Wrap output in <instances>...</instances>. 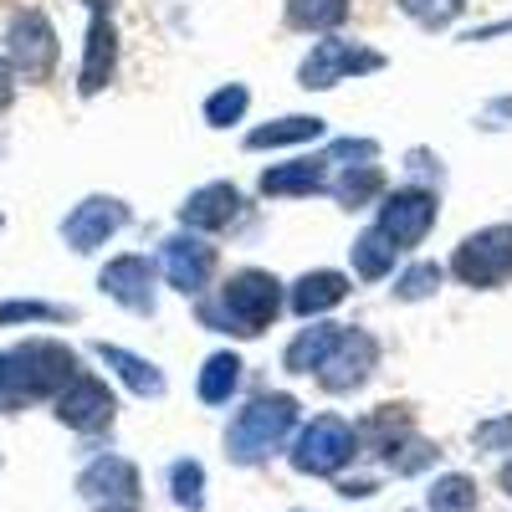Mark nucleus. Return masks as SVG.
<instances>
[{"label":"nucleus","instance_id":"obj_19","mask_svg":"<svg viewBox=\"0 0 512 512\" xmlns=\"http://www.w3.org/2000/svg\"><path fill=\"white\" fill-rule=\"evenodd\" d=\"M93 354H98L103 369H113V379L123 384L128 395H139V400H164L169 395V379H164V369L154 359L123 349V344H93Z\"/></svg>","mask_w":512,"mask_h":512},{"label":"nucleus","instance_id":"obj_32","mask_svg":"<svg viewBox=\"0 0 512 512\" xmlns=\"http://www.w3.org/2000/svg\"><path fill=\"white\" fill-rule=\"evenodd\" d=\"M246 108H251V88H246V82H221V88L205 98L200 118H205V128H231V123L246 118Z\"/></svg>","mask_w":512,"mask_h":512},{"label":"nucleus","instance_id":"obj_6","mask_svg":"<svg viewBox=\"0 0 512 512\" xmlns=\"http://www.w3.org/2000/svg\"><path fill=\"white\" fill-rule=\"evenodd\" d=\"M446 272L472 287V292H497L512 282V221H492L472 236H461V246L451 251Z\"/></svg>","mask_w":512,"mask_h":512},{"label":"nucleus","instance_id":"obj_4","mask_svg":"<svg viewBox=\"0 0 512 512\" xmlns=\"http://www.w3.org/2000/svg\"><path fill=\"white\" fill-rule=\"evenodd\" d=\"M359 456H364L359 425L344 415H313L287 441V466L297 477H344Z\"/></svg>","mask_w":512,"mask_h":512},{"label":"nucleus","instance_id":"obj_44","mask_svg":"<svg viewBox=\"0 0 512 512\" xmlns=\"http://www.w3.org/2000/svg\"><path fill=\"white\" fill-rule=\"evenodd\" d=\"M0 231H6V216H0Z\"/></svg>","mask_w":512,"mask_h":512},{"label":"nucleus","instance_id":"obj_11","mask_svg":"<svg viewBox=\"0 0 512 512\" xmlns=\"http://www.w3.org/2000/svg\"><path fill=\"white\" fill-rule=\"evenodd\" d=\"M98 292L108 297V303H118L123 313L154 318L159 313V267H154V256H144V251L108 256L103 272H98Z\"/></svg>","mask_w":512,"mask_h":512},{"label":"nucleus","instance_id":"obj_15","mask_svg":"<svg viewBox=\"0 0 512 512\" xmlns=\"http://www.w3.org/2000/svg\"><path fill=\"white\" fill-rule=\"evenodd\" d=\"M139 492H144L139 466L128 461V456H118V451L93 456V461L77 472V497H82V502H93V507H108V502H139Z\"/></svg>","mask_w":512,"mask_h":512},{"label":"nucleus","instance_id":"obj_10","mask_svg":"<svg viewBox=\"0 0 512 512\" xmlns=\"http://www.w3.org/2000/svg\"><path fill=\"white\" fill-rule=\"evenodd\" d=\"M6 57H11L16 77L47 82V77L57 72V62H62V41H57L52 16L36 11V6H31V11H16V16L6 21Z\"/></svg>","mask_w":512,"mask_h":512},{"label":"nucleus","instance_id":"obj_18","mask_svg":"<svg viewBox=\"0 0 512 512\" xmlns=\"http://www.w3.org/2000/svg\"><path fill=\"white\" fill-rule=\"evenodd\" d=\"M349 292H354V277L349 272H333V267H313L303 272L297 282H287V308L313 323V318H328L338 303H349Z\"/></svg>","mask_w":512,"mask_h":512},{"label":"nucleus","instance_id":"obj_16","mask_svg":"<svg viewBox=\"0 0 512 512\" xmlns=\"http://www.w3.org/2000/svg\"><path fill=\"white\" fill-rule=\"evenodd\" d=\"M328 180H333V164L323 154H292L282 164H267L256 190H262V200H308V195H328Z\"/></svg>","mask_w":512,"mask_h":512},{"label":"nucleus","instance_id":"obj_27","mask_svg":"<svg viewBox=\"0 0 512 512\" xmlns=\"http://www.w3.org/2000/svg\"><path fill=\"white\" fill-rule=\"evenodd\" d=\"M425 507L431 512H477L482 507V487L466 472H441L431 487H425Z\"/></svg>","mask_w":512,"mask_h":512},{"label":"nucleus","instance_id":"obj_12","mask_svg":"<svg viewBox=\"0 0 512 512\" xmlns=\"http://www.w3.org/2000/svg\"><path fill=\"white\" fill-rule=\"evenodd\" d=\"M128 221H134L128 200H118V195H82L67 216H62V241H67V251H77V256H93V251H103L118 231H128Z\"/></svg>","mask_w":512,"mask_h":512},{"label":"nucleus","instance_id":"obj_26","mask_svg":"<svg viewBox=\"0 0 512 512\" xmlns=\"http://www.w3.org/2000/svg\"><path fill=\"white\" fill-rule=\"evenodd\" d=\"M164 487H169V502L180 512H205V461L175 456L164 466Z\"/></svg>","mask_w":512,"mask_h":512},{"label":"nucleus","instance_id":"obj_14","mask_svg":"<svg viewBox=\"0 0 512 512\" xmlns=\"http://www.w3.org/2000/svg\"><path fill=\"white\" fill-rule=\"evenodd\" d=\"M118 77V21L108 6L93 11L88 36H82V62H77V93L82 98H98L103 88H113Z\"/></svg>","mask_w":512,"mask_h":512},{"label":"nucleus","instance_id":"obj_8","mask_svg":"<svg viewBox=\"0 0 512 512\" xmlns=\"http://www.w3.org/2000/svg\"><path fill=\"white\" fill-rule=\"evenodd\" d=\"M154 267H159V282L164 287H175L180 297H200V292H210V282H216L221 251H216V241H210V236L180 226V231H169L159 241Z\"/></svg>","mask_w":512,"mask_h":512},{"label":"nucleus","instance_id":"obj_28","mask_svg":"<svg viewBox=\"0 0 512 512\" xmlns=\"http://www.w3.org/2000/svg\"><path fill=\"white\" fill-rule=\"evenodd\" d=\"M415 431V420H410V410L405 405H379L364 425H359V441H364V451H390L400 436H410Z\"/></svg>","mask_w":512,"mask_h":512},{"label":"nucleus","instance_id":"obj_42","mask_svg":"<svg viewBox=\"0 0 512 512\" xmlns=\"http://www.w3.org/2000/svg\"><path fill=\"white\" fill-rule=\"evenodd\" d=\"M88 6H93V11H98V6H108V0H88Z\"/></svg>","mask_w":512,"mask_h":512},{"label":"nucleus","instance_id":"obj_30","mask_svg":"<svg viewBox=\"0 0 512 512\" xmlns=\"http://www.w3.org/2000/svg\"><path fill=\"white\" fill-rule=\"evenodd\" d=\"M77 308L67 303H41V297H6L0 303V328H26V323H72Z\"/></svg>","mask_w":512,"mask_h":512},{"label":"nucleus","instance_id":"obj_31","mask_svg":"<svg viewBox=\"0 0 512 512\" xmlns=\"http://www.w3.org/2000/svg\"><path fill=\"white\" fill-rule=\"evenodd\" d=\"M441 282H446V267L441 262H410V267L395 272L390 297H395V303H425V297L441 292Z\"/></svg>","mask_w":512,"mask_h":512},{"label":"nucleus","instance_id":"obj_37","mask_svg":"<svg viewBox=\"0 0 512 512\" xmlns=\"http://www.w3.org/2000/svg\"><path fill=\"white\" fill-rule=\"evenodd\" d=\"M333 492L344 502H369L379 492V477H333Z\"/></svg>","mask_w":512,"mask_h":512},{"label":"nucleus","instance_id":"obj_22","mask_svg":"<svg viewBox=\"0 0 512 512\" xmlns=\"http://www.w3.org/2000/svg\"><path fill=\"white\" fill-rule=\"evenodd\" d=\"M338 333H344V323H328V318H313L308 328H297L282 349V369L287 374H318L328 349L338 344Z\"/></svg>","mask_w":512,"mask_h":512},{"label":"nucleus","instance_id":"obj_1","mask_svg":"<svg viewBox=\"0 0 512 512\" xmlns=\"http://www.w3.org/2000/svg\"><path fill=\"white\" fill-rule=\"evenodd\" d=\"M200 323L210 333H231V338H262L282 308H287V282L272 277L267 267H236L221 287H210L195 297Z\"/></svg>","mask_w":512,"mask_h":512},{"label":"nucleus","instance_id":"obj_35","mask_svg":"<svg viewBox=\"0 0 512 512\" xmlns=\"http://www.w3.org/2000/svg\"><path fill=\"white\" fill-rule=\"evenodd\" d=\"M323 159H328L333 169H338V164H369V159H379V144H374V139H328Z\"/></svg>","mask_w":512,"mask_h":512},{"label":"nucleus","instance_id":"obj_45","mask_svg":"<svg viewBox=\"0 0 512 512\" xmlns=\"http://www.w3.org/2000/svg\"><path fill=\"white\" fill-rule=\"evenodd\" d=\"M292 512H308V507H292Z\"/></svg>","mask_w":512,"mask_h":512},{"label":"nucleus","instance_id":"obj_23","mask_svg":"<svg viewBox=\"0 0 512 512\" xmlns=\"http://www.w3.org/2000/svg\"><path fill=\"white\" fill-rule=\"evenodd\" d=\"M241 379H246V364H241V354L236 349H216L205 364H200V374H195V395H200V405H231L236 395H241Z\"/></svg>","mask_w":512,"mask_h":512},{"label":"nucleus","instance_id":"obj_20","mask_svg":"<svg viewBox=\"0 0 512 512\" xmlns=\"http://www.w3.org/2000/svg\"><path fill=\"white\" fill-rule=\"evenodd\" d=\"M328 139V123L318 113H287V118H272V123H256L246 134V149L262 154V149H308Z\"/></svg>","mask_w":512,"mask_h":512},{"label":"nucleus","instance_id":"obj_9","mask_svg":"<svg viewBox=\"0 0 512 512\" xmlns=\"http://www.w3.org/2000/svg\"><path fill=\"white\" fill-rule=\"evenodd\" d=\"M52 415L77 436H103V431H113V420H118V395H113V384L103 374L77 369L52 395Z\"/></svg>","mask_w":512,"mask_h":512},{"label":"nucleus","instance_id":"obj_39","mask_svg":"<svg viewBox=\"0 0 512 512\" xmlns=\"http://www.w3.org/2000/svg\"><path fill=\"white\" fill-rule=\"evenodd\" d=\"M482 123H487V128H512V93H507V98H492V103L482 108Z\"/></svg>","mask_w":512,"mask_h":512},{"label":"nucleus","instance_id":"obj_36","mask_svg":"<svg viewBox=\"0 0 512 512\" xmlns=\"http://www.w3.org/2000/svg\"><path fill=\"white\" fill-rule=\"evenodd\" d=\"M405 175H410V185H431V190H441L446 169H441V159H436L431 149H410V154H405Z\"/></svg>","mask_w":512,"mask_h":512},{"label":"nucleus","instance_id":"obj_40","mask_svg":"<svg viewBox=\"0 0 512 512\" xmlns=\"http://www.w3.org/2000/svg\"><path fill=\"white\" fill-rule=\"evenodd\" d=\"M497 487H502V492H507V497H512V456H507V461H502V472H497Z\"/></svg>","mask_w":512,"mask_h":512},{"label":"nucleus","instance_id":"obj_43","mask_svg":"<svg viewBox=\"0 0 512 512\" xmlns=\"http://www.w3.org/2000/svg\"><path fill=\"white\" fill-rule=\"evenodd\" d=\"M410 512H431V507H410Z\"/></svg>","mask_w":512,"mask_h":512},{"label":"nucleus","instance_id":"obj_17","mask_svg":"<svg viewBox=\"0 0 512 512\" xmlns=\"http://www.w3.org/2000/svg\"><path fill=\"white\" fill-rule=\"evenodd\" d=\"M241 205H246V200H241V190H236L231 180H210V185H200V190L185 195L180 226H185V231H200V236H221V231L236 226Z\"/></svg>","mask_w":512,"mask_h":512},{"label":"nucleus","instance_id":"obj_34","mask_svg":"<svg viewBox=\"0 0 512 512\" xmlns=\"http://www.w3.org/2000/svg\"><path fill=\"white\" fill-rule=\"evenodd\" d=\"M472 446L487 456H512V410H497L472 425Z\"/></svg>","mask_w":512,"mask_h":512},{"label":"nucleus","instance_id":"obj_25","mask_svg":"<svg viewBox=\"0 0 512 512\" xmlns=\"http://www.w3.org/2000/svg\"><path fill=\"white\" fill-rule=\"evenodd\" d=\"M379 461H384V472H395V477H425V472H436L441 446L425 441L420 431H410V436H400L390 451H379Z\"/></svg>","mask_w":512,"mask_h":512},{"label":"nucleus","instance_id":"obj_33","mask_svg":"<svg viewBox=\"0 0 512 512\" xmlns=\"http://www.w3.org/2000/svg\"><path fill=\"white\" fill-rule=\"evenodd\" d=\"M395 6L420 26V31H446L466 16V0H395Z\"/></svg>","mask_w":512,"mask_h":512},{"label":"nucleus","instance_id":"obj_7","mask_svg":"<svg viewBox=\"0 0 512 512\" xmlns=\"http://www.w3.org/2000/svg\"><path fill=\"white\" fill-rule=\"evenodd\" d=\"M436 221H441V190H431V185H395V190H384L379 195V205H374V226L390 236L400 251H415V246H425V236L436 231Z\"/></svg>","mask_w":512,"mask_h":512},{"label":"nucleus","instance_id":"obj_3","mask_svg":"<svg viewBox=\"0 0 512 512\" xmlns=\"http://www.w3.org/2000/svg\"><path fill=\"white\" fill-rule=\"evenodd\" d=\"M297 425H303V405H297V395H287V390H267V395L246 400L226 425V461L231 466L272 461L277 451H287Z\"/></svg>","mask_w":512,"mask_h":512},{"label":"nucleus","instance_id":"obj_38","mask_svg":"<svg viewBox=\"0 0 512 512\" xmlns=\"http://www.w3.org/2000/svg\"><path fill=\"white\" fill-rule=\"evenodd\" d=\"M16 88H21V77H16V67H11V57L0 52V113H6L11 103H16Z\"/></svg>","mask_w":512,"mask_h":512},{"label":"nucleus","instance_id":"obj_2","mask_svg":"<svg viewBox=\"0 0 512 512\" xmlns=\"http://www.w3.org/2000/svg\"><path fill=\"white\" fill-rule=\"evenodd\" d=\"M77 374V349L62 338H26L16 349H0V410H26L52 400Z\"/></svg>","mask_w":512,"mask_h":512},{"label":"nucleus","instance_id":"obj_24","mask_svg":"<svg viewBox=\"0 0 512 512\" xmlns=\"http://www.w3.org/2000/svg\"><path fill=\"white\" fill-rule=\"evenodd\" d=\"M400 256H405V251L369 221V226L354 236V246H349V267H354L359 282H384V277H395Z\"/></svg>","mask_w":512,"mask_h":512},{"label":"nucleus","instance_id":"obj_29","mask_svg":"<svg viewBox=\"0 0 512 512\" xmlns=\"http://www.w3.org/2000/svg\"><path fill=\"white\" fill-rule=\"evenodd\" d=\"M349 6L354 0H287V26L328 36V31H338L349 21Z\"/></svg>","mask_w":512,"mask_h":512},{"label":"nucleus","instance_id":"obj_13","mask_svg":"<svg viewBox=\"0 0 512 512\" xmlns=\"http://www.w3.org/2000/svg\"><path fill=\"white\" fill-rule=\"evenodd\" d=\"M379 354L384 349H379V338L369 328H344L313 379L323 384L328 395H354V390H364V384L379 374Z\"/></svg>","mask_w":512,"mask_h":512},{"label":"nucleus","instance_id":"obj_5","mask_svg":"<svg viewBox=\"0 0 512 512\" xmlns=\"http://www.w3.org/2000/svg\"><path fill=\"white\" fill-rule=\"evenodd\" d=\"M369 72H384V52H374L369 41L359 36H318L308 57L297 62V88H308V93H328L338 88V82H349V77H369Z\"/></svg>","mask_w":512,"mask_h":512},{"label":"nucleus","instance_id":"obj_21","mask_svg":"<svg viewBox=\"0 0 512 512\" xmlns=\"http://www.w3.org/2000/svg\"><path fill=\"white\" fill-rule=\"evenodd\" d=\"M384 190H390V180H384L379 159H369V164H338V169H333V180H328V195L344 205L349 216H354V210L379 205Z\"/></svg>","mask_w":512,"mask_h":512},{"label":"nucleus","instance_id":"obj_41","mask_svg":"<svg viewBox=\"0 0 512 512\" xmlns=\"http://www.w3.org/2000/svg\"><path fill=\"white\" fill-rule=\"evenodd\" d=\"M93 512H139V502H108V507H93Z\"/></svg>","mask_w":512,"mask_h":512}]
</instances>
